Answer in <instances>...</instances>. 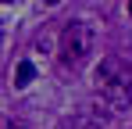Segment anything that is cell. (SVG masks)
Instances as JSON below:
<instances>
[{
    "instance_id": "cell-3",
    "label": "cell",
    "mask_w": 132,
    "mask_h": 129,
    "mask_svg": "<svg viewBox=\"0 0 132 129\" xmlns=\"http://www.w3.org/2000/svg\"><path fill=\"white\" fill-rule=\"evenodd\" d=\"M32 79H36V64H32V61H18V64H14V86H18V90L29 86Z\"/></svg>"
},
{
    "instance_id": "cell-5",
    "label": "cell",
    "mask_w": 132,
    "mask_h": 129,
    "mask_svg": "<svg viewBox=\"0 0 132 129\" xmlns=\"http://www.w3.org/2000/svg\"><path fill=\"white\" fill-rule=\"evenodd\" d=\"M46 4H57V0H46Z\"/></svg>"
},
{
    "instance_id": "cell-2",
    "label": "cell",
    "mask_w": 132,
    "mask_h": 129,
    "mask_svg": "<svg viewBox=\"0 0 132 129\" xmlns=\"http://www.w3.org/2000/svg\"><path fill=\"white\" fill-rule=\"evenodd\" d=\"M93 47H96V36H93V29L86 22H68L64 32H61V43H57V54H61L64 64L79 68V64H86V58L93 54Z\"/></svg>"
},
{
    "instance_id": "cell-1",
    "label": "cell",
    "mask_w": 132,
    "mask_h": 129,
    "mask_svg": "<svg viewBox=\"0 0 132 129\" xmlns=\"http://www.w3.org/2000/svg\"><path fill=\"white\" fill-rule=\"evenodd\" d=\"M93 86L107 97L111 104L125 108L132 101V68L125 58H118V54H107V58H100L96 64V72H93Z\"/></svg>"
},
{
    "instance_id": "cell-6",
    "label": "cell",
    "mask_w": 132,
    "mask_h": 129,
    "mask_svg": "<svg viewBox=\"0 0 132 129\" xmlns=\"http://www.w3.org/2000/svg\"><path fill=\"white\" fill-rule=\"evenodd\" d=\"M0 4H7V0H0Z\"/></svg>"
},
{
    "instance_id": "cell-4",
    "label": "cell",
    "mask_w": 132,
    "mask_h": 129,
    "mask_svg": "<svg viewBox=\"0 0 132 129\" xmlns=\"http://www.w3.org/2000/svg\"><path fill=\"white\" fill-rule=\"evenodd\" d=\"M7 129H25V126H7Z\"/></svg>"
}]
</instances>
